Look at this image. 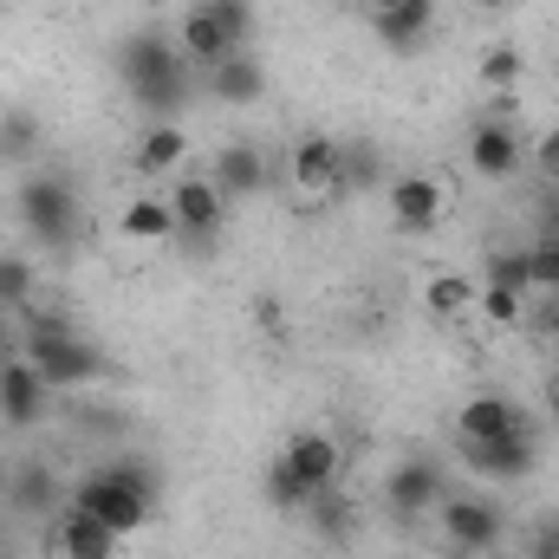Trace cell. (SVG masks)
Listing matches in <instances>:
<instances>
[{
	"instance_id": "1f68e13d",
	"label": "cell",
	"mask_w": 559,
	"mask_h": 559,
	"mask_svg": "<svg viewBox=\"0 0 559 559\" xmlns=\"http://www.w3.org/2000/svg\"><path fill=\"white\" fill-rule=\"evenodd\" d=\"M475 299H481V312H488L495 325H514V319H521V293H501V286H481Z\"/></svg>"
},
{
	"instance_id": "ac0fdd59",
	"label": "cell",
	"mask_w": 559,
	"mask_h": 559,
	"mask_svg": "<svg viewBox=\"0 0 559 559\" xmlns=\"http://www.w3.org/2000/svg\"><path fill=\"white\" fill-rule=\"evenodd\" d=\"M118 534L98 521V514H85V508H72L66 501V514H59V554L66 559H118Z\"/></svg>"
},
{
	"instance_id": "9c48e42d",
	"label": "cell",
	"mask_w": 559,
	"mask_h": 559,
	"mask_svg": "<svg viewBox=\"0 0 559 559\" xmlns=\"http://www.w3.org/2000/svg\"><path fill=\"white\" fill-rule=\"evenodd\" d=\"M384 209H391V222H397L404 235H429V228L442 222V209H449V189H442L436 176H423V169H404V176H391Z\"/></svg>"
},
{
	"instance_id": "2e32d148",
	"label": "cell",
	"mask_w": 559,
	"mask_h": 559,
	"mask_svg": "<svg viewBox=\"0 0 559 559\" xmlns=\"http://www.w3.org/2000/svg\"><path fill=\"white\" fill-rule=\"evenodd\" d=\"M267 176H274V169H267V156H261L254 143H222V150H215V169H209V182H215L228 202L261 195V189H267Z\"/></svg>"
},
{
	"instance_id": "4fadbf2b",
	"label": "cell",
	"mask_w": 559,
	"mask_h": 559,
	"mask_svg": "<svg viewBox=\"0 0 559 559\" xmlns=\"http://www.w3.org/2000/svg\"><path fill=\"white\" fill-rule=\"evenodd\" d=\"M46 397H52V384L33 371V358H7L0 365V423L33 429V423L46 417Z\"/></svg>"
},
{
	"instance_id": "484cf974",
	"label": "cell",
	"mask_w": 559,
	"mask_h": 559,
	"mask_svg": "<svg viewBox=\"0 0 559 559\" xmlns=\"http://www.w3.org/2000/svg\"><path fill=\"white\" fill-rule=\"evenodd\" d=\"M267 501H274L280 514H299V508H312V488L293 475V462L274 455V468H267Z\"/></svg>"
},
{
	"instance_id": "8d00e7d4",
	"label": "cell",
	"mask_w": 559,
	"mask_h": 559,
	"mask_svg": "<svg viewBox=\"0 0 559 559\" xmlns=\"http://www.w3.org/2000/svg\"><path fill=\"white\" fill-rule=\"evenodd\" d=\"M547 411H554V423H559V371H554V384H547Z\"/></svg>"
},
{
	"instance_id": "7c38bea8",
	"label": "cell",
	"mask_w": 559,
	"mask_h": 559,
	"mask_svg": "<svg viewBox=\"0 0 559 559\" xmlns=\"http://www.w3.org/2000/svg\"><path fill=\"white\" fill-rule=\"evenodd\" d=\"M508 436H527V417H521L514 397L481 391V397H468L455 411V442H508Z\"/></svg>"
},
{
	"instance_id": "836d02e7",
	"label": "cell",
	"mask_w": 559,
	"mask_h": 559,
	"mask_svg": "<svg viewBox=\"0 0 559 559\" xmlns=\"http://www.w3.org/2000/svg\"><path fill=\"white\" fill-rule=\"evenodd\" d=\"M534 559H559V527H540L534 534Z\"/></svg>"
},
{
	"instance_id": "d4e9b609",
	"label": "cell",
	"mask_w": 559,
	"mask_h": 559,
	"mask_svg": "<svg viewBox=\"0 0 559 559\" xmlns=\"http://www.w3.org/2000/svg\"><path fill=\"white\" fill-rule=\"evenodd\" d=\"M39 150V118L33 111H7L0 118V163H26Z\"/></svg>"
},
{
	"instance_id": "603a6c76",
	"label": "cell",
	"mask_w": 559,
	"mask_h": 559,
	"mask_svg": "<svg viewBox=\"0 0 559 559\" xmlns=\"http://www.w3.org/2000/svg\"><path fill=\"white\" fill-rule=\"evenodd\" d=\"M481 286H501V293H534L527 248H501V254H488V274H481Z\"/></svg>"
},
{
	"instance_id": "d6a6232c",
	"label": "cell",
	"mask_w": 559,
	"mask_h": 559,
	"mask_svg": "<svg viewBox=\"0 0 559 559\" xmlns=\"http://www.w3.org/2000/svg\"><path fill=\"white\" fill-rule=\"evenodd\" d=\"M534 156H540V176H554V182H559V131H547Z\"/></svg>"
},
{
	"instance_id": "f1b7e54d",
	"label": "cell",
	"mask_w": 559,
	"mask_h": 559,
	"mask_svg": "<svg viewBox=\"0 0 559 559\" xmlns=\"http://www.w3.org/2000/svg\"><path fill=\"white\" fill-rule=\"evenodd\" d=\"M481 79H488L495 92L521 85V52H514V46H488V52H481Z\"/></svg>"
},
{
	"instance_id": "30bf717a",
	"label": "cell",
	"mask_w": 559,
	"mask_h": 559,
	"mask_svg": "<svg viewBox=\"0 0 559 559\" xmlns=\"http://www.w3.org/2000/svg\"><path fill=\"white\" fill-rule=\"evenodd\" d=\"M442 468L429 462V455H411V462H397L391 475H384V508L397 514V521H423V514H436L442 508Z\"/></svg>"
},
{
	"instance_id": "5bb4252c",
	"label": "cell",
	"mask_w": 559,
	"mask_h": 559,
	"mask_svg": "<svg viewBox=\"0 0 559 559\" xmlns=\"http://www.w3.org/2000/svg\"><path fill=\"white\" fill-rule=\"evenodd\" d=\"M468 169H475L481 182H514V176H521V138H514L501 118H481V124L468 131Z\"/></svg>"
},
{
	"instance_id": "3957f363",
	"label": "cell",
	"mask_w": 559,
	"mask_h": 559,
	"mask_svg": "<svg viewBox=\"0 0 559 559\" xmlns=\"http://www.w3.org/2000/svg\"><path fill=\"white\" fill-rule=\"evenodd\" d=\"M248 33H254V7L248 0H195L176 20V52H182V66L215 72L222 59L248 52Z\"/></svg>"
},
{
	"instance_id": "52a82bcc",
	"label": "cell",
	"mask_w": 559,
	"mask_h": 559,
	"mask_svg": "<svg viewBox=\"0 0 559 559\" xmlns=\"http://www.w3.org/2000/svg\"><path fill=\"white\" fill-rule=\"evenodd\" d=\"M169 215H176V235H189L195 248H209V241L228 228V195H222L209 176H176Z\"/></svg>"
},
{
	"instance_id": "74e56055",
	"label": "cell",
	"mask_w": 559,
	"mask_h": 559,
	"mask_svg": "<svg viewBox=\"0 0 559 559\" xmlns=\"http://www.w3.org/2000/svg\"><path fill=\"white\" fill-rule=\"evenodd\" d=\"M475 7H481V13H501V7H514V0H475Z\"/></svg>"
},
{
	"instance_id": "b9f144b4",
	"label": "cell",
	"mask_w": 559,
	"mask_h": 559,
	"mask_svg": "<svg viewBox=\"0 0 559 559\" xmlns=\"http://www.w3.org/2000/svg\"><path fill=\"white\" fill-rule=\"evenodd\" d=\"M527 559H534V554H527Z\"/></svg>"
},
{
	"instance_id": "f546056e",
	"label": "cell",
	"mask_w": 559,
	"mask_h": 559,
	"mask_svg": "<svg viewBox=\"0 0 559 559\" xmlns=\"http://www.w3.org/2000/svg\"><path fill=\"white\" fill-rule=\"evenodd\" d=\"M527 267H534V286L540 293H559V235H540L527 248Z\"/></svg>"
},
{
	"instance_id": "cb8c5ba5",
	"label": "cell",
	"mask_w": 559,
	"mask_h": 559,
	"mask_svg": "<svg viewBox=\"0 0 559 559\" xmlns=\"http://www.w3.org/2000/svg\"><path fill=\"white\" fill-rule=\"evenodd\" d=\"M306 514H312V521H319V527H325L332 540H352V534H358V514H352V501H345L338 488H319Z\"/></svg>"
},
{
	"instance_id": "6da1fadb",
	"label": "cell",
	"mask_w": 559,
	"mask_h": 559,
	"mask_svg": "<svg viewBox=\"0 0 559 559\" xmlns=\"http://www.w3.org/2000/svg\"><path fill=\"white\" fill-rule=\"evenodd\" d=\"M118 79H124V92L138 98L156 124L189 105V66H182L176 39L156 33V26H138V33L118 46Z\"/></svg>"
},
{
	"instance_id": "d6986e66",
	"label": "cell",
	"mask_w": 559,
	"mask_h": 559,
	"mask_svg": "<svg viewBox=\"0 0 559 559\" xmlns=\"http://www.w3.org/2000/svg\"><path fill=\"white\" fill-rule=\"evenodd\" d=\"M209 92H215L222 105H254V98L267 92V72H261L254 52H235V59H222V66L209 72Z\"/></svg>"
},
{
	"instance_id": "ba28073f",
	"label": "cell",
	"mask_w": 559,
	"mask_h": 559,
	"mask_svg": "<svg viewBox=\"0 0 559 559\" xmlns=\"http://www.w3.org/2000/svg\"><path fill=\"white\" fill-rule=\"evenodd\" d=\"M286 176H293V189L299 195H338L345 189V143L325 138V131H312V138L293 143V156H286Z\"/></svg>"
},
{
	"instance_id": "ffe728a7",
	"label": "cell",
	"mask_w": 559,
	"mask_h": 559,
	"mask_svg": "<svg viewBox=\"0 0 559 559\" xmlns=\"http://www.w3.org/2000/svg\"><path fill=\"white\" fill-rule=\"evenodd\" d=\"M182 156H189V138H182V124L176 118H163V124H150L138 138V176H169V169H182Z\"/></svg>"
},
{
	"instance_id": "7402d4cb",
	"label": "cell",
	"mask_w": 559,
	"mask_h": 559,
	"mask_svg": "<svg viewBox=\"0 0 559 559\" xmlns=\"http://www.w3.org/2000/svg\"><path fill=\"white\" fill-rule=\"evenodd\" d=\"M13 508H20V514H46V508H59V475H52L46 462L13 468Z\"/></svg>"
},
{
	"instance_id": "e0dca14e",
	"label": "cell",
	"mask_w": 559,
	"mask_h": 559,
	"mask_svg": "<svg viewBox=\"0 0 559 559\" xmlns=\"http://www.w3.org/2000/svg\"><path fill=\"white\" fill-rule=\"evenodd\" d=\"M371 33H378L391 52H417V46H429V33H436V0H397V7H378V13H371Z\"/></svg>"
},
{
	"instance_id": "9a60e30c",
	"label": "cell",
	"mask_w": 559,
	"mask_h": 559,
	"mask_svg": "<svg viewBox=\"0 0 559 559\" xmlns=\"http://www.w3.org/2000/svg\"><path fill=\"white\" fill-rule=\"evenodd\" d=\"M286 462H293V475L319 495V488H338V468H345V449H338V436H325V429H299L286 449H280Z\"/></svg>"
},
{
	"instance_id": "4316f807",
	"label": "cell",
	"mask_w": 559,
	"mask_h": 559,
	"mask_svg": "<svg viewBox=\"0 0 559 559\" xmlns=\"http://www.w3.org/2000/svg\"><path fill=\"white\" fill-rule=\"evenodd\" d=\"M468 299H475V280H462V274H436L429 280V293H423V306H429L436 319H455Z\"/></svg>"
},
{
	"instance_id": "e575fe53",
	"label": "cell",
	"mask_w": 559,
	"mask_h": 559,
	"mask_svg": "<svg viewBox=\"0 0 559 559\" xmlns=\"http://www.w3.org/2000/svg\"><path fill=\"white\" fill-rule=\"evenodd\" d=\"M547 235H559V182L547 189Z\"/></svg>"
},
{
	"instance_id": "ab89813d",
	"label": "cell",
	"mask_w": 559,
	"mask_h": 559,
	"mask_svg": "<svg viewBox=\"0 0 559 559\" xmlns=\"http://www.w3.org/2000/svg\"><path fill=\"white\" fill-rule=\"evenodd\" d=\"M0 365H7V358H0Z\"/></svg>"
},
{
	"instance_id": "7a4b0ae2",
	"label": "cell",
	"mask_w": 559,
	"mask_h": 559,
	"mask_svg": "<svg viewBox=\"0 0 559 559\" xmlns=\"http://www.w3.org/2000/svg\"><path fill=\"white\" fill-rule=\"evenodd\" d=\"M72 508L98 514L118 540H131L143 521L156 514V468L150 462H105L72 481Z\"/></svg>"
},
{
	"instance_id": "44dd1931",
	"label": "cell",
	"mask_w": 559,
	"mask_h": 559,
	"mask_svg": "<svg viewBox=\"0 0 559 559\" xmlns=\"http://www.w3.org/2000/svg\"><path fill=\"white\" fill-rule=\"evenodd\" d=\"M118 228H124V241H169L176 235V215H169V202H156V195H138V202H124V215H118Z\"/></svg>"
},
{
	"instance_id": "83f0119b",
	"label": "cell",
	"mask_w": 559,
	"mask_h": 559,
	"mask_svg": "<svg viewBox=\"0 0 559 559\" xmlns=\"http://www.w3.org/2000/svg\"><path fill=\"white\" fill-rule=\"evenodd\" d=\"M384 176V156L371 143H345V189H371Z\"/></svg>"
},
{
	"instance_id": "60d3db41",
	"label": "cell",
	"mask_w": 559,
	"mask_h": 559,
	"mask_svg": "<svg viewBox=\"0 0 559 559\" xmlns=\"http://www.w3.org/2000/svg\"><path fill=\"white\" fill-rule=\"evenodd\" d=\"M0 559H7V554H0Z\"/></svg>"
},
{
	"instance_id": "d590c367",
	"label": "cell",
	"mask_w": 559,
	"mask_h": 559,
	"mask_svg": "<svg viewBox=\"0 0 559 559\" xmlns=\"http://www.w3.org/2000/svg\"><path fill=\"white\" fill-rule=\"evenodd\" d=\"M540 325H547V332H554V338H559V293H554V299H547V312H540Z\"/></svg>"
},
{
	"instance_id": "f35d334b",
	"label": "cell",
	"mask_w": 559,
	"mask_h": 559,
	"mask_svg": "<svg viewBox=\"0 0 559 559\" xmlns=\"http://www.w3.org/2000/svg\"><path fill=\"white\" fill-rule=\"evenodd\" d=\"M378 7H397V0H371V13H378Z\"/></svg>"
},
{
	"instance_id": "8992f818",
	"label": "cell",
	"mask_w": 559,
	"mask_h": 559,
	"mask_svg": "<svg viewBox=\"0 0 559 559\" xmlns=\"http://www.w3.org/2000/svg\"><path fill=\"white\" fill-rule=\"evenodd\" d=\"M436 521H442V540H449V554H495L501 547V508L488 501V495H442V508H436Z\"/></svg>"
},
{
	"instance_id": "5b68a950",
	"label": "cell",
	"mask_w": 559,
	"mask_h": 559,
	"mask_svg": "<svg viewBox=\"0 0 559 559\" xmlns=\"http://www.w3.org/2000/svg\"><path fill=\"white\" fill-rule=\"evenodd\" d=\"M20 228L46 248H66L79 235V195L66 176H26L20 182Z\"/></svg>"
},
{
	"instance_id": "8fae6325",
	"label": "cell",
	"mask_w": 559,
	"mask_h": 559,
	"mask_svg": "<svg viewBox=\"0 0 559 559\" xmlns=\"http://www.w3.org/2000/svg\"><path fill=\"white\" fill-rule=\"evenodd\" d=\"M455 449H462L468 475H481V481H521V475H534V462H540L534 429H527V436H508V442H455Z\"/></svg>"
},
{
	"instance_id": "4dcf8cb0",
	"label": "cell",
	"mask_w": 559,
	"mask_h": 559,
	"mask_svg": "<svg viewBox=\"0 0 559 559\" xmlns=\"http://www.w3.org/2000/svg\"><path fill=\"white\" fill-rule=\"evenodd\" d=\"M26 293H33V267L20 254H0V306H26Z\"/></svg>"
},
{
	"instance_id": "277c9868",
	"label": "cell",
	"mask_w": 559,
	"mask_h": 559,
	"mask_svg": "<svg viewBox=\"0 0 559 559\" xmlns=\"http://www.w3.org/2000/svg\"><path fill=\"white\" fill-rule=\"evenodd\" d=\"M26 358H33V371L59 391V384H92L98 371H105V358H98V345H85L66 319H33V332H26Z\"/></svg>"
}]
</instances>
